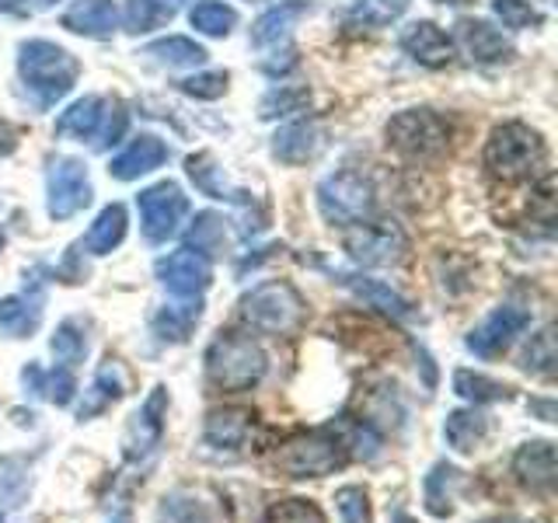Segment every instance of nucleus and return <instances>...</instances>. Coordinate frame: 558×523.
Here are the masks:
<instances>
[{
  "instance_id": "1",
  "label": "nucleus",
  "mask_w": 558,
  "mask_h": 523,
  "mask_svg": "<svg viewBox=\"0 0 558 523\" xmlns=\"http://www.w3.org/2000/svg\"><path fill=\"white\" fill-rule=\"evenodd\" d=\"M548 150L531 126L523 122H502L488 133L485 144V171L488 179H496L502 185H520L534 182L537 174H545Z\"/></svg>"
},
{
  "instance_id": "2",
  "label": "nucleus",
  "mask_w": 558,
  "mask_h": 523,
  "mask_svg": "<svg viewBox=\"0 0 558 523\" xmlns=\"http://www.w3.org/2000/svg\"><path fill=\"white\" fill-rule=\"evenodd\" d=\"M269 370V356L252 336L241 331H220L206 349V380L223 394H244L262 384Z\"/></svg>"
},
{
  "instance_id": "3",
  "label": "nucleus",
  "mask_w": 558,
  "mask_h": 523,
  "mask_svg": "<svg viewBox=\"0 0 558 523\" xmlns=\"http://www.w3.org/2000/svg\"><path fill=\"white\" fill-rule=\"evenodd\" d=\"M241 321L262 336L287 339L304 328L307 301L287 279H269V283H258L252 293L241 296Z\"/></svg>"
},
{
  "instance_id": "4",
  "label": "nucleus",
  "mask_w": 558,
  "mask_h": 523,
  "mask_svg": "<svg viewBox=\"0 0 558 523\" xmlns=\"http://www.w3.org/2000/svg\"><path fill=\"white\" fill-rule=\"evenodd\" d=\"M17 74H22L35 101H39L43 109H49V105H57L60 98L74 92L81 66L63 46L46 42V39H28L17 46Z\"/></svg>"
},
{
  "instance_id": "5",
  "label": "nucleus",
  "mask_w": 558,
  "mask_h": 523,
  "mask_svg": "<svg viewBox=\"0 0 558 523\" xmlns=\"http://www.w3.org/2000/svg\"><path fill=\"white\" fill-rule=\"evenodd\" d=\"M345 461H349V447L339 426L301 433L276 450V471H283L287 478H325L345 467Z\"/></svg>"
},
{
  "instance_id": "6",
  "label": "nucleus",
  "mask_w": 558,
  "mask_h": 523,
  "mask_svg": "<svg viewBox=\"0 0 558 523\" xmlns=\"http://www.w3.org/2000/svg\"><path fill=\"white\" fill-rule=\"evenodd\" d=\"M388 147L409 161H433V157L447 154L450 147V119H444L433 109H405L391 115L388 122Z\"/></svg>"
},
{
  "instance_id": "7",
  "label": "nucleus",
  "mask_w": 558,
  "mask_h": 523,
  "mask_svg": "<svg viewBox=\"0 0 558 523\" xmlns=\"http://www.w3.org/2000/svg\"><path fill=\"white\" fill-rule=\"evenodd\" d=\"M318 209L331 227H353L360 220H371L377 209L371 179L356 168L328 174L318 185Z\"/></svg>"
},
{
  "instance_id": "8",
  "label": "nucleus",
  "mask_w": 558,
  "mask_h": 523,
  "mask_svg": "<svg viewBox=\"0 0 558 523\" xmlns=\"http://www.w3.org/2000/svg\"><path fill=\"white\" fill-rule=\"evenodd\" d=\"M46 206L52 220H70L92 203V174L81 157H52L49 174H46Z\"/></svg>"
},
{
  "instance_id": "9",
  "label": "nucleus",
  "mask_w": 558,
  "mask_h": 523,
  "mask_svg": "<svg viewBox=\"0 0 558 523\" xmlns=\"http://www.w3.org/2000/svg\"><path fill=\"white\" fill-rule=\"evenodd\" d=\"M136 209H140V227H144V238L150 244H165L168 238L179 234V227H182V220L189 214V199H185L182 185L157 182V185L140 192Z\"/></svg>"
},
{
  "instance_id": "10",
  "label": "nucleus",
  "mask_w": 558,
  "mask_h": 523,
  "mask_svg": "<svg viewBox=\"0 0 558 523\" xmlns=\"http://www.w3.org/2000/svg\"><path fill=\"white\" fill-rule=\"evenodd\" d=\"M342 248L356 266H391L405 252V234H401L398 223L388 220H360L345 227Z\"/></svg>"
},
{
  "instance_id": "11",
  "label": "nucleus",
  "mask_w": 558,
  "mask_h": 523,
  "mask_svg": "<svg viewBox=\"0 0 558 523\" xmlns=\"http://www.w3.org/2000/svg\"><path fill=\"white\" fill-rule=\"evenodd\" d=\"M165 415H168V391L154 388L144 405L130 415L126 436H122V453H126V461L140 464V461H147L150 453H157V447L165 440Z\"/></svg>"
},
{
  "instance_id": "12",
  "label": "nucleus",
  "mask_w": 558,
  "mask_h": 523,
  "mask_svg": "<svg viewBox=\"0 0 558 523\" xmlns=\"http://www.w3.org/2000/svg\"><path fill=\"white\" fill-rule=\"evenodd\" d=\"M157 279L168 287V293L182 296V301H192V296H203L206 287L214 283V269H209V258H203L192 248H179L168 252L154 262Z\"/></svg>"
},
{
  "instance_id": "13",
  "label": "nucleus",
  "mask_w": 558,
  "mask_h": 523,
  "mask_svg": "<svg viewBox=\"0 0 558 523\" xmlns=\"http://www.w3.org/2000/svg\"><path fill=\"white\" fill-rule=\"evenodd\" d=\"M527 325H531V311L502 304V307H496L493 314H488L478 328H471V336L464 339V345L475 356L493 360V356L502 353V349H510L517 342V336H523V328H527Z\"/></svg>"
},
{
  "instance_id": "14",
  "label": "nucleus",
  "mask_w": 558,
  "mask_h": 523,
  "mask_svg": "<svg viewBox=\"0 0 558 523\" xmlns=\"http://www.w3.org/2000/svg\"><path fill=\"white\" fill-rule=\"evenodd\" d=\"M43 325V279L25 276V290L0 301V331L8 339H28Z\"/></svg>"
},
{
  "instance_id": "15",
  "label": "nucleus",
  "mask_w": 558,
  "mask_h": 523,
  "mask_svg": "<svg viewBox=\"0 0 558 523\" xmlns=\"http://www.w3.org/2000/svg\"><path fill=\"white\" fill-rule=\"evenodd\" d=\"M398 46L405 49V57L433 70H440L453 60V39L436 22H412L409 28H401Z\"/></svg>"
},
{
  "instance_id": "16",
  "label": "nucleus",
  "mask_w": 558,
  "mask_h": 523,
  "mask_svg": "<svg viewBox=\"0 0 558 523\" xmlns=\"http://www.w3.org/2000/svg\"><path fill=\"white\" fill-rule=\"evenodd\" d=\"M458 42L464 46L471 63H482V66L506 63L513 57V42L506 39L496 25L482 22V17H461V22H458Z\"/></svg>"
},
{
  "instance_id": "17",
  "label": "nucleus",
  "mask_w": 558,
  "mask_h": 523,
  "mask_svg": "<svg viewBox=\"0 0 558 523\" xmlns=\"http://www.w3.org/2000/svg\"><path fill=\"white\" fill-rule=\"evenodd\" d=\"M168 154L171 150H168V144H165L161 136L144 133V136H136L126 150L112 157L109 174H112V179H119V182H136L140 174H150V171L161 168L168 161Z\"/></svg>"
},
{
  "instance_id": "18",
  "label": "nucleus",
  "mask_w": 558,
  "mask_h": 523,
  "mask_svg": "<svg viewBox=\"0 0 558 523\" xmlns=\"http://www.w3.org/2000/svg\"><path fill=\"white\" fill-rule=\"evenodd\" d=\"M513 475L523 488L548 496L555 488V447L548 440H531L513 453Z\"/></svg>"
},
{
  "instance_id": "19",
  "label": "nucleus",
  "mask_w": 558,
  "mask_h": 523,
  "mask_svg": "<svg viewBox=\"0 0 558 523\" xmlns=\"http://www.w3.org/2000/svg\"><path fill=\"white\" fill-rule=\"evenodd\" d=\"M252 412L248 409H214L206 415V426H203V443L209 450H227L234 453L248 443V433H252Z\"/></svg>"
},
{
  "instance_id": "20",
  "label": "nucleus",
  "mask_w": 558,
  "mask_h": 523,
  "mask_svg": "<svg viewBox=\"0 0 558 523\" xmlns=\"http://www.w3.org/2000/svg\"><path fill=\"white\" fill-rule=\"evenodd\" d=\"M322 147H325V133L318 122H307V119L290 122V126H283L272 136V154L283 165H307L322 154Z\"/></svg>"
},
{
  "instance_id": "21",
  "label": "nucleus",
  "mask_w": 558,
  "mask_h": 523,
  "mask_svg": "<svg viewBox=\"0 0 558 523\" xmlns=\"http://www.w3.org/2000/svg\"><path fill=\"white\" fill-rule=\"evenodd\" d=\"M63 28L87 39H109L119 28V8L112 0H77L63 14Z\"/></svg>"
},
{
  "instance_id": "22",
  "label": "nucleus",
  "mask_w": 558,
  "mask_h": 523,
  "mask_svg": "<svg viewBox=\"0 0 558 523\" xmlns=\"http://www.w3.org/2000/svg\"><path fill=\"white\" fill-rule=\"evenodd\" d=\"M307 14H311V4H307V0H279V4H272V8L252 25V46L266 49V46L287 42V39H290V32H293V25L301 22V17H307Z\"/></svg>"
},
{
  "instance_id": "23",
  "label": "nucleus",
  "mask_w": 558,
  "mask_h": 523,
  "mask_svg": "<svg viewBox=\"0 0 558 523\" xmlns=\"http://www.w3.org/2000/svg\"><path fill=\"white\" fill-rule=\"evenodd\" d=\"M126 394V374H122L119 360H105L98 366V374L92 380V388L84 391V401L77 405V418L84 423V418H95L101 415L109 405H116V401Z\"/></svg>"
},
{
  "instance_id": "24",
  "label": "nucleus",
  "mask_w": 558,
  "mask_h": 523,
  "mask_svg": "<svg viewBox=\"0 0 558 523\" xmlns=\"http://www.w3.org/2000/svg\"><path fill=\"white\" fill-rule=\"evenodd\" d=\"M488 415H482L475 405L458 409L444 418V440L453 453H475L488 440Z\"/></svg>"
},
{
  "instance_id": "25",
  "label": "nucleus",
  "mask_w": 558,
  "mask_h": 523,
  "mask_svg": "<svg viewBox=\"0 0 558 523\" xmlns=\"http://www.w3.org/2000/svg\"><path fill=\"white\" fill-rule=\"evenodd\" d=\"M22 384H25V391H32L35 398H46L52 401V405H70L77 394V380L74 374L66 370V366H52V370H43L39 363H28L25 370H22Z\"/></svg>"
},
{
  "instance_id": "26",
  "label": "nucleus",
  "mask_w": 558,
  "mask_h": 523,
  "mask_svg": "<svg viewBox=\"0 0 558 523\" xmlns=\"http://www.w3.org/2000/svg\"><path fill=\"white\" fill-rule=\"evenodd\" d=\"M199 318H203L199 296H192V301H182V296H179V304H165L161 311L154 314L150 328H154V336L161 342H185L192 336V328L199 325Z\"/></svg>"
},
{
  "instance_id": "27",
  "label": "nucleus",
  "mask_w": 558,
  "mask_h": 523,
  "mask_svg": "<svg viewBox=\"0 0 558 523\" xmlns=\"http://www.w3.org/2000/svg\"><path fill=\"white\" fill-rule=\"evenodd\" d=\"M109 112V98L84 95L57 119V136H74V139H95L101 130V119Z\"/></svg>"
},
{
  "instance_id": "28",
  "label": "nucleus",
  "mask_w": 558,
  "mask_h": 523,
  "mask_svg": "<svg viewBox=\"0 0 558 523\" xmlns=\"http://www.w3.org/2000/svg\"><path fill=\"white\" fill-rule=\"evenodd\" d=\"M339 283L342 287H349L353 290L360 301H366L371 307H377V311H384V314H391V318H409L412 314V304L405 301L401 293H395L388 283H380V279H366V276H345V272H339Z\"/></svg>"
},
{
  "instance_id": "29",
  "label": "nucleus",
  "mask_w": 558,
  "mask_h": 523,
  "mask_svg": "<svg viewBox=\"0 0 558 523\" xmlns=\"http://www.w3.org/2000/svg\"><path fill=\"white\" fill-rule=\"evenodd\" d=\"M185 174L192 179V185H196L203 196L209 199H223V203H241L248 192H238L227 185L223 179V168H217L214 161V154H192L189 161H185Z\"/></svg>"
},
{
  "instance_id": "30",
  "label": "nucleus",
  "mask_w": 558,
  "mask_h": 523,
  "mask_svg": "<svg viewBox=\"0 0 558 523\" xmlns=\"http://www.w3.org/2000/svg\"><path fill=\"white\" fill-rule=\"evenodd\" d=\"M126 206L122 203H112V206H105L101 214L95 217L92 223V231H87L84 238V252L87 255H109L116 252L122 238H126Z\"/></svg>"
},
{
  "instance_id": "31",
  "label": "nucleus",
  "mask_w": 558,
  "mask_h": 523,
  "mask_svg": "<svg viewBox=\"0 0 558 523\" xmlns=\"http://www.w3.org/2000/svg\"><path fill=\"white\" fill-rule=\"evenodd\" d=\"M179 11H182V0H126L122 22H126V32L147 35V32L165 28Z\"/></svg>"
},
{
  "instance_id": "32",
  "label": "nucleus",
  "mask_w": 558,
  "mask_h": 523,
  "mask_svg": "<svg viewBox=\"0 0 558 523\" xmlns=\"http://www.w3.org/2000/svg\"><path fill=\"white\" fill-rule=\"evenodd\" d=\"M458 482H461V471L450 467L447 461L429 467V475L423 482V492H426V510L433 516L444 520V516L453 513V485H458Z\"/></svg>"
},
{
  "instance_id": "33",
  "label": "nucleus",
  "mask_w": 558,
  "mask_h": 523,
  "mask_svg": "<svg viewBox=\"0 0 558 523\" xmlns=\"http://www.w3.org/2000/svg\"><path fill=\"white\" fill-rule=\"evenodd\" d=\"M409 11V0H353L345 11V25L353 28H388Z\"/></svg>"
},
{
  "instance_id": "34",
  "label": "nucleus",
  "mask_w": 558,
  "mask_h": 523,
  "mask_svg": "<svg viewBox=\"0 0 558 523\" xmlns=\"http://www.w3.org/2000/svg\"><path fill=\"white\" fill-rule=\"evenodd\" d=\"M87 325L81 318H66L57 325V331H52V339H49V349H52V356H57L60 366H66V370H74V366L84 363L87 356Z\"/></svg>"
},
{
  "instance_id": "35",
  "label": "nucleus",
  "mask_w": 558,
  "mask_h": 523,
  "mask_svg": "<svg viewBox=\"0 0 558 523\" xmlns=\"http://www.w3.org/2000/svg\"><path fill=\"white\" fill-rule=\"evenodd\" d=\"M189 22L196 32L209 35V39H223L238 25V11L223 0H196V8L189 11Z\"/></svg>"
},
{
  "instance_id": "36",
  "label": "nucleus",
  "mask_w": 558,
  "mask_h": 523,
  "mask_svg": "<svg viewBox=\"0 0 558 523\" xmlns=\"http://www.w3.org/2000/svg\"><path fill=\"white\" fill-rule=\"evenodd\" d=\"M227 220L220 214H196V220H192V227L185 231V248L199 252L203 258H214L223 252V238H227Z\"/></svg>"
},
{
  "instance_id": "37",
  "label": "nucleus",
  "mask_w": 558,
  "mask_h": 523,
  "mask_svg": "<svg viewBox=\"0 0 558 523\" xmlns=\"http://www.w3.org/2000/svg\"><path fill=\"white\" fill-rule=\"evenodd\" d=\"M144 57H154L168 66H199L206 63V49L189 39V35H168V39H157L144 49Z\"/></svg>"
},
{
  "instance_id": "38",
  "label": "nucleus",
  "mask_w": 558,
  "mask_h": 523,
  "mask_svg": "<svg viewBox=\"0 0 558 523\" xmlns=\"http://www.w3.org/2000/svg\"><path fill=\"white\" fill-rule=\"evenodd\" d=\"M453 394H461L471 405H488V401H506L513 394V388L475 370H458L453 374Z\"/></svg>"
},
{
  "instance_id": "39",
  "label": "nucleus",
  "mask_w": 558,
  "mask_h": 523,
  "mask_svg": "<svg viewBox=\"0 0 558 523\" xmlns=\"http://www.w3.org/2000/svg\"><path fill=\"white\" fill-rule=\"evenodd\" d=\"M161 523H217V516L196 492H174L161 502Z\"/></svg>"
},
{
  "instance_id": "40",
  "label": "nucleus",
  "mask_w": 558,
  "mask_h": 523,
  "mask_svg": "<svg viewBox=\"0 0 558 523\" xmlns=\"http://www.w3.org/2000/svg\"><path fill=\"white\" fill-rule=\"evenodd\" d=\"M311 101L307 87H293V84H279L272 92L262 98L258 105V115L262 119H283V115H293V112H304V105Z\"/></svg>"
},
{
  "instance_id": "41",
  "label": "nucleus",
  "mask_w": 558,
  "mask_h": 523,
  "mask_svg": "<svg viewBox=\"0 0 558 523\" xmlns=\"http://www.w3.org/2000/svg\"><path fill=\"white\" fill-rule=\"evenodd\" d=\"M28 496V467L22 458H4L0 461V502L4 506H22Z\"/></svg>"
},
{
  "instance_id": "42",
  "label": "nucleus",
  "mask_w": 558,
  "mask_h": 523,
  "mask_svg": "<svg viewBox=\"0 0 558 523\" xmlns=\"http://www.w3.org/2000/svg\"><path fill=\"white\" fill-rule=\"evenodd\" d=\"M266 523H328L311 499H279L269 506Z\"/></svg>"
},
{
  "instance_id": "43",
  "label": "nucleus",
  "mask_w": 558,
  "mask_h": 523,
  "mask_svg": "<svg viewBox=\"0 0 558 523\" xmlns=\"http://www.w3.org/2000/svg\"><path fill=\"white\" fill-rule=\"evenodd\" d=\"M523 370H531L537 377H551L555 370V336L551 328H541L531 339L527 353H523Z\"/></svg>"
},
{
  "instance_id": "44",
  "label": "nucleus",
  "mask_w": 558,
  "mask_h": 523,
  "mask_svg": "<svg viewBox=\"0 0 558 523\" xmlns=\"http://www.w3.org/2000/svg\"><path fill=\"white\" fill-rule=\"evenodd\" d=\"M336 506H339V520L342 523H374L371 496H366L363 485H342L336 492Z\"/></svg>"
},
{
  "instance_id": "45",
  "label": "nucleus",
  "mask_w": 558,
  "mask_h": 523,
  "mask_svg": "<svg viewBox=\"0 0 558 523\" xmlns=\"http://www.w3.org/2000/svg\"><path fill=\"white\" fill-rule=\"evenodd\" d=\"M493 14L506 28H531L541 25V14L531 0H493Z\"/></svg>"
},
{
  "instance_id": "46",
  "label": "nucleus",
  "mask_w": 558,
  "mask_h": 523,
  "mask_svg": "<svg viewBox=\"0 0 558 523\" xmlns=\"http://www.w3.org/2000/svg\"><path fill=\"white\" fill-rule=\"evenodd\" d=\"M179 87H182V95H189V98H199V101H217V98L227 92V74H223V70H206V74L185 77Z\"/></svg>"
},
{
  "instance_id": "47",
  "label": "nucleus",
  "mask_w": 558,
  "mask_h": 523,
  "mask_svg": "<svg viewBox=\"0 0 558 523\" xmlns=\"http://www.w3.org/2000/svg\"><path fill=\"white\" fill-rule=\"evenodd\" d=\"M126 126H130V112L122 109L119 101H109V112H105V119H101V130H98V150H109V147H116L119 139H122V133H126Z\"/></svg>"
},
{
  "instance_id": "48",
  "label": "nucleus",
  "mask_w": 558,
  "mask_h": 523,
  "mask_svg": "<svg viewBox=\"0 0 558 523\" xmlns=\"http://www.w3.org/2000/svg\"><path fill=\"white\" fill-rule=\"evenodd\" d=\"M57 0H0V11L4 14H32V11H46Z\"/></svg>"
},
{
  "instance_id": "49",
  "label": "nucleus",
  "mask_w": 558,
  "mask_h": 523,
  "mask_svg": "<svg viewBox=\"0 0 558 523\" xmlns=\"http://www.w3.org/2000/svg\"><path fill=\"white\" fill-rule=\"evenodd\" d=\"M14 147H17V133H14L11 122H8L4 115H0V157L14 154Z\"/></svg>"
},
{
  "instance_id": "50",
  "label": "nucleus",
  "mask_w": 558,
  "mask_h": 523,
  "mask_svg": "<svg viewBox=\"0 0 558 523\" xmlns=\"http://www.w3.org/2000/svg\"><path fill=\"white\" fill-rule=\"evenodd\" d=\"M391 523H415V520H412L409 513H401V510H398V513L391 516Z\"/></svg>"
},
{
  "instance_id": "51",
  "label": "nucleus",
  "mask_w": 558,
  "mask_h": 523,
  "mask_svg": "<svg viewBox=\"0 0 558 523\" xmlns=\"http://www.w3.org/2000/svg\"><path fill=\"white\" fill-rule=\"evenodd\" d=\"M109 523H130V513H126V510H122V513H116V516H112Z\"/></svg>"
},
{
  "instance_id": "52",
  "label": "nucleus",
  "mask_w": 558,
  "mask_h": 523,
  "mask_svg": "<svg viewBox=\"0 0 558 523\" xmlns=\"http://www.w3.org/2000/svg\"><path fill=\"white\" fill-rule=\"evenodd\" d=\"M436 4H450V8H461V4H468V0H436Z\"/></svg>"
},
{
  "instance_id": "53",
  "label": "nucleus",
  "mask_w": 558,
  "mask_h": 523,
  "mask_svg": "<svg viewBox=\"0 0 558 523\" xmlns=\"http://www.w3.org/2000/svg\"><path fill=\"white\" fill-rule=\"evenodd\" d=\"M493 523H523V520H513V516H506V520H502V516H499V520H493Z\"/></svg>"
},
{
  "instance_id": "54",
  "label": "nucleus",
  "mask_w": 558,
  "mask_h": 523,
  "mask_svg": "<svg viewBox=\"0 0 558 523\" xmlns=\"http://www.w3.org/2000/svg\"><path fill=\"white\" fill-rule=\"evenodd\" d=\"M0 248H4V231H0Z\"/></svg>"
},
{
  "instance_id": "55",
  "label": "nucleus",
  "mask_w": 558,
  "mask_h": 523,
  "mask_svg": "<svg viewBox=\"0 0 558 523\" xmlns=\"http://www.w3.org/2000/svg\"><path fill=\"white\" fill-rule=\"evenodd\" d=\"M0 523H4V513H0Z\"/></svg>"
}]
</instances>
